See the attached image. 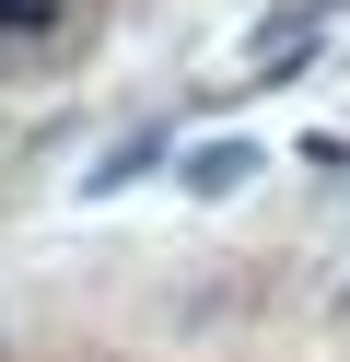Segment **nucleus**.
<instances>
[{"label":"nucleus","mask_w":350,"mask_h":362,"mask_svg":"<svg viewBox=\"0 0 350 362\" xmlns=\"http://www.w3.org/2000/svg\"><path fill=\"white\" fill-rule=\"evenodd\" d=\"M82 35V0H0V59H59Z\"/></svg>","instance_id":"f257e3e1"},{"label":"nucleus","mask_w":350,"mask_h":362,"mask_svg":"<svg viewBox=\"0 0 350 362\" xmlns=\"http://www.w3.org/2000/svg\"><path fill=\"white\" fill-rule=\"evenodd\" d=\"M245 175H257V152H245V141H210V152H187V187H199V199L245 187Z\"/></svg>","instance_id":"f03ea898"}]
</instances>
